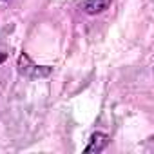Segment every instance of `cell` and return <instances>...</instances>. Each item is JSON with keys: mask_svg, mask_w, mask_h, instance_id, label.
<instances>
[{"mask_svg": "<svg viewBox=\"0 0 154 154\" xmlns=\"http://www.w3.org/2000/svg\"><path fill=\"white\" fill-rule=\"evenodd\" d=\"M18 71L24 76H27V78H45V76L51 74V67L33 63L27 54H20V58H18Z\"/></svg>", "mask_w": 154, "mask_h": 154, "instance_id": "cell-1", "label": "cell"}, {"mask_svg": "<svg viewBox=\"0 0 154 154\" xmlns=\"http://www.w3.org/2000/svg\"><path fill=\"white\" fill-rule=\"evenodd\" d=\"M109 143V136L103 132H94L89 140V145L85 147V154H98L102 152Z\"/></svg>", "mask_w": 154, "mask_h": 154, "instance_id": "cell-2", "label": "cell"}, {"mask_svg": "<svg viewBox=\"0 0 154 154\" xmlns=\"http://www.w3.org/2000/svg\"><path fill=\"white\" fill-rule=\"evenodd\" d=\"M111 4V0H87L85 2V11L89 15H98L102 11H105Z\"/></svg>", "mask_w": 154, "mask_h": 154, "instance_id": "cell-3", "label": "cell"}, {"mask_svg": "<svg viewBox=\"0 0 154 154\" xmlns=\"http://www.w3.org/2000/svg\"><path fill=\"white\" fill-rule=\"evenodd\" d=\"M6 58H8V56H6V53H0V63H4V62H6Z\"/></svg>", "mask_w": 154, "mask_h": 154, "instance_id": "cell-4", "label": "cell"}]
</instances>
